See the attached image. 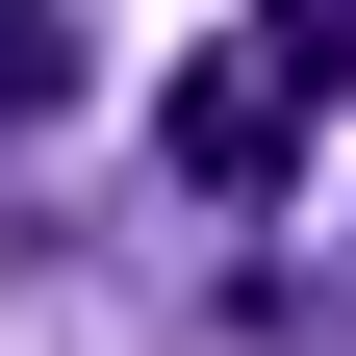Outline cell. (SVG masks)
I'll use <instances>...</instances> for the list:
<instances>
[{
    "instance_id": "3957f363",
    "label": "cell",
    "mask_w": 356,
    "mask_h": 356,
    "mask_svg": "<svg viewBox=\"0 0 356 356\" xmlns=\"http://www.w3.org/2000/svg\"><path fill=\"white\" fill-rule=\"evenodd\" d=\"M280 51H305V76H356V0H280Z\"/></svg>"
},
{
    "instance_id": "7a4b0ae2",
    "label": "cell",
    "mask_w": 356,
    "mask_h": 356,
    "mask_svg": "<svg viewBox=\"0 0 356 356\" xmlns=\"http://www.w3.org/2000/svg\"><path fill=\"white\" fill-rule=\"evenodd\" d=\"M76 102V0H0V127H51Z\"/></svg>"
},
{
    "instance_id": "6da1fadb",
    "label": "cell",
    "mask_w": 356,
    "mask_h": 356,
    "mask_svg": "<svg viewBox=\"0 0 356 356\" xmlns=\"http://www.w3.org/2000/svg\"><path fill=\"white\" fill-rule=\"evenodd\" d=\"M280 153H305V51L254 26V51L178 76V178H204V204H280Z\"/></svg>"
}]
</instances>
